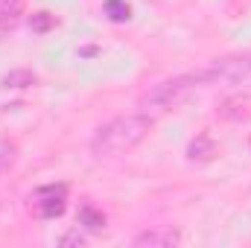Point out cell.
<instances>
[{"label": "cell", "mask_w": 251, "mask_h": 248, "mask_svg": "<svg viewBox=\"0 0 251 248\" xmlns=\"http://www.w3.org/2000/svg\"><path fill=\"white\" fill-rule=\"evenodd\" d=\"M204 85H216V82H243L251 76V56H225L216 59L213 64L201 67Z\"/></svg>", "instance_id": "cell-3"}, {"label": "cell", "mask_w": 251, "mask_h": 248, "mask_svg": "<svg viewBox=\"0 0 251 248\" xmlns=\"http://www.w3.org/2000/svg\"><path fill=\"white\" fill-rule=\"evenodd\" d=\"M59 243H62V246H85V234H79V231H70V234H64Z\"/></svg>", "instance_id": "cell-14"}, {"label": "cell", "mask_w": 251, "mask_h": 248, "mask_svg": "<svg viewBox=\"0 0 251 248\" xmlns=\"http://www.w3.org/2000/svg\"><path fill=\"white\" fill-rule=\"evenodd\" d=\"M79 225H85L88 231H102V228H105V216H102L97 207L85 204V207L79 210Z\"/></svg>", "instance_id": "cell-10"}, {"label": "cell", "mask_w": 251, "mask_h": 248, "mask_svg": "<svg viewBox=\"0 0 251 248\" xmlns=\"http://www.w3.org/2000/svg\"><path fill=\"white\" fill-rule=\"evenodd\" d=\"M24 0H0V32H12L21 24Z\"/></svg>", "instance_id": "cell-8"}, {"label": "cell", "mask_w": 251, "mask_h": 248, "mask_svg": "<svg viewBox=\"0 0 251 248\" xmlns=\"http://www.w3.org/2000/svg\"><path fill=\"white\" fill-rule=\"evenodd\" d=\"M178 243H181V234L176 228H155L134 237V246H178Z\"/></svg>", "instance_id": "cell-7"}, {"label": "cell", "mask_w": 251, "mask_h": 248, "mask_svg": "<svg viewBox=\"0 0 251 248\" xmlns=\"http://www.w3.org/2000/svg\"><path fill=\"white\" fill-rule=\"evenodd\" d=\"M105 12L111 21H128V15H131L128 3H123V0H105Z\"/></svg>", "instance_id": "cell-11"}, {"label": "cell", "mask_w": 251, "mask_h": 248, "mask_svg": "<svg viewBox=\"0 0 251 248\" xmlns=\"http://www.w3.org/2000/svg\"><path fill=\"white\" fill-rule=\"evenodd\" d=\"M67 207V187L64 184H47L29 196V210L38 219H56Z\"/></svg>", "instance_id": "cell-4"}, {"label": "cell", "mask_w": 251, "mask_h": 248, "mask_svg": "<svg viewBox=\"0 0 251 248\" xmlns=\"http://www.w3.org/2000/svg\"><path fill=\"white\" fill-rule=\"evenodd\" d=\"M219 117L231 123H246L251 120V94H234L219 102Z\"/></svg>", "instance_id": "cell-5"}, {"label": "cell", "mask_w": 251, "mask_h": 248, "mask_svg": "<svg viewBox=\"0 0 251 248\" xmlns=\"http://www.w3.org/2000/svg\"><path fill=\"white\" fill-rule=\"evenodd\" d=\"M35 82H38V76L32 70H12L3 76V88H29Z\"/></svg>", "instance_id": "cell-9"}, {"label": "cell", "mask_w": 251, "mask_h": 248, "mask_svg": "<svg viewBox=\"0 0 251 248\" xmlns=\"http://www.w3.org/2000/svg\"><path fill=\"white\" fill-rule=\"evenodd\" d=\"M152 117L149 114H123V117H114L105 125L97 128V134L91 137V152L100 155V158H114V155H123L131 152L137 143L146 140V134L152 131Z\"/></svg>", "instance_id": "cell-1"}, {"label": "cell", "mask_w": 251, "mask_h": 248, "mask_svg": "<svg viewBox=\"0 0 251 248\" xmlns=\"http://www.w3.org/2000/svg\"><path fill=\"white\" fill-rule=\"evenodd\" d=\"M204 88V76L201 70H193V73H181V76H173V79H164L158 82L146 97H143V105L146 108H158V111H170L176 105H181L193 91Z\"/></svg>", "instance_id": "cell-2"}, {"label": "cell", "mask_w": 251, "mask_h": 248, "mask_svg": "<svg viewBox=\"0 0 251 248\" xmlns=\"http://www.w3.org/2000/svg\"><path fill=\"white\" fill-rule=\"evenodd\" d=\"M50 26H53V15H50V12L32 15V29H35V32H44V29H50Z\"/></svg>", "instance_id": "cell-13"}, {"label": "cell", "mask_w": 251, "mask_h": 248, "mask_svg": "<svg viewBox=\"0 0 251 248\" xmlns=\"http://www.w3.org/2000/svg\"><path fill=\"white\" fill-rule=\"evenodd\" d=\"M216 140L207 134V131H201L196 140H190V146H187V158L190 161H196V164H207V161H213L216 158Z\"/></svg>", "instance_id": "cell-6"}, {"label": "cell", "mask_w": 251, "mask_h": 248, "mask_svg": "<svg viewBox=\"0 0 251 248\" xmlns=\"http://www.w3.org/2000/svg\"><path fill=\"white\" fill-rule=\"evenodd\" d=\"M15 155H18V149H15V143L12 140H0V175L12 167V161H15Z\"/></svg>", "instance_id": "cell-12"}]
</instances>
